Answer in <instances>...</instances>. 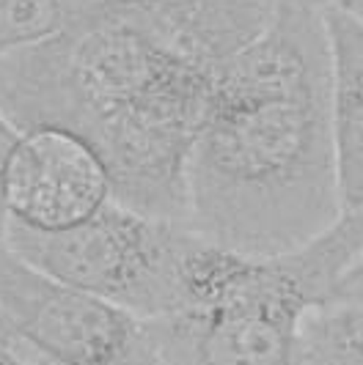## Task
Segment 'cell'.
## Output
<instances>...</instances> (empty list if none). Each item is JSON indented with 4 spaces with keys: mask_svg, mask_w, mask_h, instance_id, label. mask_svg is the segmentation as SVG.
<instances>
[{
    "mask_svg": "<svg viewBox=\"0 0 363 365\" xmlns=\"http://www.w3.org/2000/svg\"><path fill=\"white\" fill-rule=\"evenodd\" d=\"M184 187V225L239 253L294 250L339 220L330 50L309 0H275L262 36L220 69Z\"/></svg>",
    "mask_w": 363,
    "mask_h": 365,
    "instance_id": "obj_1",
    "label": "cell"
},
{
    "mask_svg": "<svg viewBox=\"0 0 363 365\" xmlns=\"http://www.w3.org/2000/svg\"><path fill=\"white\" fill-rule=\"evenodd\" d=\"M215 77L163 44L129 0H89L64 31L0 61V110L19 132L80 138L116 203L184 222L187 160Z\"/></svg>",
    "mask_w": 363,
    "mask_h": 365,
    "instance_id": "obj_2",
    "label": "cell"
},
{
    "mask_svg": "<svg viewBox=\"0 0 363 365\" xmlns=\"http://www.w3.org/2000/svg\"><path fill=\"white\" fill-rule=\"evenodd\" d=\"M363 256V212H342L311 242L254 256L193 234L176 308L146 319L165 365H294L303 322L336 299Z\"/></svg>",
    "mask_w": 363,
    "mask_h": 365,
    "instance_id": "obj_3",
    "label": "cell"
},
{
    "mask_svg": "<svg viewBox=\"0 0 363 365\" xmlns=\"http://www.w3.org/2000/svg\"><path fill=\"white\" fill-rule=\"evenodd\" d=\"M190 237L184 222L149 217L110 201L86 222L58 234H36L9 222L3 245L66 286L141 319H157L176 308L179 267Z\"/></svg>",
    "mask_w": 363,
    "mask_h": 365,
    "instance_id": "obj_4",
    "label": "cell"
},
{
    "mask_svg": "<svg viewBox=\"0 0 363 365\" xmlns=\"http://www.w3.org/2000/svg\"><path fill=\"white\" fill-rule=\"evenodd\" d=\"M0 311L41 365H165L149 322L0 247Z\"/></svg>",
    "mask_w": 363,
    "mask_h": 365,
    "instance_id": "obj_5",
    "label": "cell"
},
{
    "mask_svg": "<svg viewBox=\"0 0 363 365\" xmlns=\"http://www.w3.org/2000/svg\"><path fill=\"white\" fill-rule=\"evenodd\" d=\"M113 201L99 157L64 129L22 132L3 170L9 222L36 234H58L94 217Z\"/></svg>",
    "mask_w": 363,
    "mask_h": 365,
    "instance_id": "obj_6",
    "label": "cell"
},
{
    "mask_svg": "<svg viewBox=\"0 0 363 365\" xmlns=\"http://www.w3.org/2000/svg\"><path fill=\"white\" fill-rule=\"evenodd\" d=\"M330 50V121L342 212H363V25L322 11Z\"/></svg>",
    "mask_w": 363,
    "mask_h": 365,
    "instance_id": "obj_7",
    "label": "cell"
},
{
    "mask_svg": "<svg viewBox=\"0 0 363 365\" xmlns=\"http://www.w3.org/2000/svg\"><path fill=\"white\" fill-rule=\"evenodd\" d=\"M294 365H363V299H330L303 322Z\"/></svg>",
    "mask_w": 363,
    "mask_h": 365,
    "instance_id": "obj_8",
    "label": "cell"
},
{
    "mask_svg": "<svg viewBox=\"0 0 363 365\" xmlns=\"http://www.w3.org/2000/svg\"><path fill=\"white\" fill-rule=\"evenodd\" d=\"M89 0H0V61L55 36Z\"/></svg>",
    "mask_w": 363,
    "mask_h": 365,
    "instance_id": "obj_9",
    "label": "cell"
},
{
    "mask_svg": "<svg viewBox=\"0 0 363 365\" xmlns=\"http://www.w3.org/2000/svg\"><path fill=\"white\" fill-rule=\"evenodd\" d=\"M19 135H22V132H19V129L9 121V115L0 110V247H3L6 225H9V215H6V206H3V170H6V163H9L11 151L17 146Z\"/></svg>",
    "mask_w": 363,
    "mask_h": 365,
    "instance_id": "obj_10",
    "label": "cell"
},
{
    "mask_svg": "<svg viewBox=\"0 0 363 365\" xmlns=\"http://www.w3.org/2000/svg\"><path fill=\"white\" fill-rule=\"evenodd\" d=\"M311 6H317L319 11H333V14H344L363 25V0H309Z\"/></svg>",
    "mask_w": 363,
    "mask_h": 365,
    "instance_id": "obj_11",
    "label": "cell"
},
{
    "mask_svg": "<svg viewBox=\"0 0 363 365\" xmlns=\"http://www.w3.org/2000/svg\"><path fill=\"white\" fill-rule=\"evenodd\" d=\"M336 299H363V256L358 258V264L344 274V280L339 283Z\"/></svg>",
    "mask_w": 363,
    "mask_h": 365,
    "instance_id": "obj_12",
    "label": "cell"
},
{
    "mask_svg": "<svg viewBox=\"0 0 363 365\" xmlns=\"http://www.w3.org/2000/svg\"><path fill=\"white\" fill-rule=\"evenodd\" d=\"M0 341L6 344V346H11V349H17L19 354H25V357H31V360H36L31 351H28V346L19 341L17 335H14V329L9 327V322H6V316H3V311H0ZM39 363V360H36Z\"/></svg>",
    "mask_w": 363,
    "mask_h": 365,
    "instance_id": "obj_13",
    "label": "cell"
},
{
    "mask_svg": "<svg viewBox=\"0 0 363 365\" xmlns=\"http://www.w3.org/2000/svg\"><path fill=\"white\" fill-rule=\"evenodd\" d=\"M0 365H41V363L25 357V354H19L17 349L6 346V344L0 341Z\"/></svg>",
    "mask_w": 363,
    "mask_h": 365,
    "instance_id": "obj_14",
    "label": "cell"
}]
</instances>
